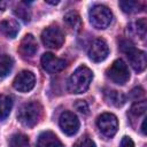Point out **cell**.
Listing matches in <instances>:
<instances>
[{"mask_svg": "<svg viewBox=\"0 0 147 147\" xmlns=\"http://www.w3.org/2000/svg\"><path fill=\"white\" fill-rule=\"evenodd\" d=\"M14 65L13 59L7 54L0 55V78H5L9 75Z\"/></svg>", "mask_w": 147, "mask_h": 147, "instance_id": "obj_18", "label": "cell"}, {"mask_svg": "<svg viewBox=\"0 0 147 147\" xmlns=\"http://www.w3.org/2000/svg\"><path fill=\"white\" fill-rule=\"evenodd\" d=\"M37 147H64L61 140L52 131H44L39 134Z\"/></svg>", "mask_w": 147, "mask_h": 147, "instance_id": "obj_13", "label": "cell"}, {"mask_svg": "<svg viewBox=\"0 0 147 147\" xmlns=\"http://www.w3.org/2000/svg\"><path fill=\"white\" fill-rule=\"evenodd\" d=\"M41 67L45 71L49 72V74H56L62 71L65 67H67V62L63 59H60L57 56H55L52 53H45L41 56Z\"/></svg>", "mask_w": 147, "mask_h": 147, "instance_id": "obj_9", "label": "cell"}, {"mask_svg": "<svg viewBox=\"0 0 147 147\" xmlns=\"http://www.w3.org/2000/svg\"><path fill=\"white\" fill-rule=\"evenodd\" d=\"M75 108L82 114H85V115L88 114V105L84 100H77L75 103Z\"/></svg>", "mask_w": 147, "mask_h": 147, "instance_id": "obj_25", "label": "cell"}, {"mask_svg": "<svg viewBox=\"0 0 147 147\" xmlns=\"http://www.w3.org/2000/svg\"><path fill=\"white\" fill-rule=\"evenodd\" d=\"M93 79V72L86 65L78 67L68 80V91L74 94H80L87 91Z\"/></svg>", "mask_w": 147, "mask_h": 147, "instance_id": "obj_1", "label": "cell"}, {"mask_svg": "<svg viewBox=\"0 0 147 147\" xmlns=\"http://www.w3.org/2000/svg\"><path fill=\"white\" fill-rule=\"evenodd\" d=\"M121 147H134V144L130 137L125 136V137H123V139L121 141Z\"/></svg>", "mask_w": 147, "mask_h": 147, "instance_id": "obj_27", "label": "cell"}, {"mask_svg": "<svg viewBox=\"0 0 147 147\" xmlns=\"http://www.w3.org/2000/svg\"><path fill=\"white\" fill-rule=\"evenodd\" d=\"M74 147H95V144L90 137L83 136L75 142Z\"/></svg>", "mask_w": 147, "mask_h": 147, "instance_id": "obj_24", "label": "cell"}, {"mask_svg": "<svg viewBox=\"0 0 147 147\" xmlns=\"http://www.w3.org/2000/svg\"><path fill=\"white\" fill-rule=\"evenodd\" d=\"M63 20H64L65 24L70 29L75 30V31H78L80 29V26H82V20H80V16H79V14L77 11H74L72 10V11L67 13L64 15Z\"/></svg>", "mask_w": 147, "mask_h": 147, "instance_id": "obj_17", "label": "cell"}, {"mask_svg": "<svg viewBox=\"0 0 147 147\" xmlns=\"http://www.w3.org/2000/svg\"><path fill=\"white\" fill-rule=\"evenodd\" d=\"M6 2L5 1H0V10H3L5 8H6Z\"/></svg>", "mask_w": 147, "mask_h": 147, "instance_id": "obj_29", "label": "cell"}, {"mask_svg": "<svg viewBox=\"0 0 147 147\" xmlns=\"http://www.w3.org/2000/svg\"><path fill=\"white\" fill-rule=\"evenodd\" d=\"M14 13L23 22H30V20H31V11H30V9L28 7L24 6L23 2L20 3L18 6H16V8L14 9Z\"/></svg>", "mask_w": 147, "mask_h": 147, "instance_id": "obj_21", "label": "cell"}, {"mask_svg": "<svg viewBox=\"0 0 147 147\" xmlns=\"http://www.w3.org/2000/svg\"><path fill=\"white\" fill-rule=\"evenodd\" d=\"M146 107H147L146 101H138V102H136V103L132 105L130 113H131L132 115H134V116H140V115L145 114Z\"/></svg>", "mask_w": 147, "mask_h": 147, "instance_id": "obj_22", "label": "cell"}, {"mask_svg": "<svg viewBox=\"0 0 147 147\" xmlns=\"http://www.w3.org/2000/svg\"><path fill=\"white\" fill-rule=\"evenodd\" d=\"M108 54H109V47L103 39L98 38L92 41V44L88 48V56L92 61L101 62L107 59Z\"/></svg>", "mask_w": 147, "mask_h": 147, "instance_id": "obj_11", "label": "cell"}, {"mask_svg": "<svg viewBox=\"0 0 147 147\" xmlns=\"http://www.w3.org/2000/svg\"><path fill=\"white\" fill-rule=\"evenodd\" d=\"M41 41L46 47L57 49L64 42V36L57 26H48L41 32Z\"/></svg>", "mask_w": 147, "mask_h": 147, "instance_id": "obj_6", "label": "cell"}, {"mask_svg": "<svg viewBox=\"0 0 147 147\" xmlns=\"http://www.w3.org/2000/svg\"><path fill=\"white\" fill-rule=\"evenodd\" d=\"M144 95H145V91H144L141 87H136V88H133V90L130 92V96H131L133 100H139V99H141Z\"/></svg>", "mask_w": 147, "mask_h": 147, "instance_id": "obj_26", "label": "cell"}, {"mask_svg": "<svg viewBox=\"0 0 147 147\" xmlns=\"http://www.w3.org/2000/svg\"><path fill=\"white\" fill-rule=\"evenodd\" d=\"M103 98L107 101V103L113 105L115 107H122L126 101L125 95L115 90H106L103 92Z\"/></svg>", "mask_w": 147, "mask_h": 147, "instance_id": "obj_14", "label": "cell"}, {"mask_svg": "<svg viewBox=\"0 0 147 147\" xmlns=\"http://www.w3.org/2000/svg\"><path fill=\"white\" fill-rule=\"evenodd\" d=\"M124 53L126 54L127 59H129V63L131 64V67L137 71V72H142L146 69L147 65V59H146V54L145 52L137 49L133 44L131 46H129Z\"/></svg>", "mask_w": 147, "mask_h": 147, "instance_id": "obj_7", "label": "cell"}, {"mask_svg": "<svg viewBox=\"0 0 147 147\" xmlns=\"http://www.w3.org/2000/svg\"><path fill=\"white\" fill-rule=\"evenodd\" d=\"M90 22L95 29H106L109 26L113 20V13L103 5H95L88 13Z\"/></svg>", "mask_w": 147, "mask_h": 147, "instance_id": "obj_3", "label": "cell"}, {"mask_svg": "<svg viewBox=\"0 0 147 147\" xmlns=\"http://www.w3.org/2000/svg\"><path fill=\"white\" fill-rule=\"evenodd\" d=\"M37 49H38V44H37L36 38L31 33L25 34L24 38L21 40V44L18 47L20 53L23 56H33Z\"/></svg>", "mask_w": 147, "mask_h": 147, "instance_id": "obj_12", "label": "cell"}, {"mask_svg": "<svg viewBox=\"0 0 147 147\" xmlns=\"http://www.w3.org/2000/svg\"><path fill=\"white\" fill-rule=\"evenodd\" d=\"M36 85V77L33 75V72L29 71V70H23L21 71L14 79L13 82V86L15 90H17L18 92L25 93L31 91Z\"/></svg>", "mask_w": 147, "mask_h": 147, "instance_id": "obj_8", "label": "cell"}, {"mask_svg": "<svg viewBox=\"0 0 147 147\" xmlns=\"http://www.w3.org/2000/svg\"><path fill=\"white\" fill-rule=\"evenodd\" d=\"M141 131H142V133H144V134H146V119H144V122H142Z\"/></svg>", "mask_w": 147, "mask_h": 147, "instance_id": "obj_28", "label": "cell"}, {"mask_svg": "<svg viewBox=\"0 0 147 147\" xmlns=\"http://www.w3.org/2000/svg\"><path fill=\"white\" fill-rule=\"evenodd\" d=\"M9 147H30L29 138L23 133H15L9 139Z\"/></svg>", "mask_w": 147, "mask_h": 147, "instance_id": "obj_20", "label": "cell"}, {"mask_svg": "<svg viewBox=\"0 0 147 147\" xmlns=\"http://www.w3.org/2000/svg\"><path fill=\"white\" fill-rule=\"evenodd\" d=\"M0 31L7 38H15L20 31V25L15 20H3L0 22Z\"/></svg>", "mask_w": 147, "mask_h": 147, "instance_id": "obj_15", "label": "cell"}, {"mask_svg": "<svg viewBox=\"0 0 147 147\" xmlns=\"http://www.w3.org/2000/svg\"><path fill=\"white\" fill-rule=\"evenodd\" d=\"M134 25H136V28H134L136 33H137L141 39H144L145 36H146V18H140V20H138V21L134 23Z\"/></svg>", "mask_w": 147, "mask_h": 147, "instance_id": "obj_23", "label": "cell"}, {"mask_svg": "<svg viewBox=\"0 0 147 147\" xmlns=\"http://www.w3.org/2000/svg\"><path fill=\"white\" fill-rule=\"evenodd\" d=\"M60 127L67 136H74L79 130V119L71 111H64L60 116Z\"/></svg>", "mask_w": 147, "mask_h": 147, "instance_id": "obj_10", "label": "cell"}, {"mask_svg": "<svg viewBox=\"0 0 147 147\" xmlns=\"http://www.w3.org/2000/svg\"><path fill=\"white\" fill-rule=\"evenodd\" d=\"M13 107V100L10 96L0 94V121H3L10 113Z\"/></svg>", "mask_w": 147, "mask_h": 147, "instance_id": "obj_19", "label": "cell"}, {"mask_svg": "<svg viewBox=\"0 0 147 147\" xmlns=\"http://www.w3.org/2000/svg\"><path fill=\"white\" fill-rule=\"evenodd\" d=\"M96 125L99 131L108 138H111L116 134L118 129V121L117 117L114 114L110 113H103L101 114L96 119Z\"/></svg>", "mask_w": 147, "mask_h": 147, "instance_id": "obj_5", "label": "cell"}, {"mask_svg": "<svg viewBox=\"0 0 147 147\" xmlns=\"http://www.w3.org/2000/svg\"><path fill=\"white\" fill-rule=\"evenodd\" d=\"M47 3H51V5H57L59 3V1H46Z\"/></svg>", "mask_w": 147, "mask_h": 147, "instance_id": "obj_30", "label": "cell"}, {"mask_svg": "<svg viewBox=\"0 0 147 147\" xmlns=\"http://www.w3.org/2000/svg\"><path fill=\"white\" fill-rule=\"evenodd\" d=\"M119 7L122 8L123 11L129 13V14H133V13H138V11L144 10L145 2H142V1H133V0L119 1Z\"/></svg>", "mask_w": 147, "mask_h": 147, "instance_id": "obj_16", "label": "cell"}, {"mask_svg": "<svg viewBox=\"0 0 147 147\" xmlns=\"http://www.w3.org/2000/svg\"><path fill=\"white\" fill-rule=\"evenodd\" d=\"M107 77L117 85H124L130 79V71L125 62L121 59L113 62V64L106 71Z\"/></svg>", "mask_w": 147, "mask_h": 147, "instance_id": "obj_4", "label": "cell"}, {"mask_svg": "<svg viewBox=\"0 0 147 147\" xmlns=\"http://www.w3.org/2000/svg\"><path fill=\"white\" fill-rule=\"evenodd\" d=\"M42 116V107L38 101H30L24 103L17 114L18 122L26 126V127H33L37 125Z\"/></svg>", "mask_w": 147, "mask_h": 147, "instance_id": "obj_2", "label": "cell"}]
</instances>
